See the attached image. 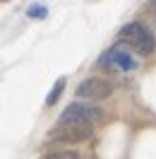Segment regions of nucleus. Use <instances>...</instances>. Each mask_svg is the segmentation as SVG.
Here are the masks:
<instances>
[{"label": "nucleus", "mask_w": 156, "mask_h": 159, "mask_svg": "<svg viewBox=\"0 0 156 159\" xmlns=\"http://www.w3.org/2000/svg\"><path fill=\"white\" fill-rule=\"evenodd\" d=\"M103 118V111L98 106H91V104H70L67 109L60 113L58 125H94L96 120Z\"/></svg>", "instance_id": "1"}, {"label": "nucleus", "mask_w": 156, "mask_h": 159, "mask_svg": "<svg viewBox=\"0 0 156 159\" xmlns=\"http://www.w3.org/2000/svg\"><path fill=\"white\" fill-rule=\"evenodd\" d=\"M120 39L127 41L130 46H135L142 56H149V53L154 51V46H156L154 34L146 29L144 24H139V22H130V24H125V27L120 29Z\"/></svg>", "instance_id": "2"}, {"label": "nucleus", "mask_w": 156, "mask_h": 159, "mask_svg": "<svg viewBox=\"0 0 156 159\" xmlns=\"http://www.w3.org/2000/svg\"><path fill=\"white\" fill-rule=\"evenodd\" d=\"M110 92H113V84H110V82H106V80H101V77H89V80H84V82H79L77 97L79 99L98 101V99L110 97Z\"/></svg>", "instance_id": "3"}, {"label": "nucleus", "mask_w": 156, "mask_h": 159, "mask_svg": "<svg viewBox=\"0 0 156 159\" xmlns=\"http://www.w3.org/2000/svg\"><path fill=\"white\" fill-rule=\"evenodd\" d=\"M91 138V125H58L50 130V140L60 142H84Z\"/></svg>", "instance_id": "4"}, {"label": "nucleus", "mask_w": 156, "mask_h": 159, "mask_svg": "<svg viewBox=\"0 0 156 159\" xmlns=\"http://www.w3.org/2000/svg\"><path fill=\"white\" fill-rule=\"evenodd\" d=\"M98 63H101V65H106V68H118V70H123V72L137 68L135 58H132L125 48H110L106 56H101Z\"/></svg>", "instance_id": "5"}, {"label": "nucleus", "mask_w": 156, "mask_h": 159, "mask_svg": "<svg viewBox=\"0 0 156 159\" xmlns=\"http://www.w3.org/2000/svg\"><path fill=\"white\" fill-rule=\"evenodd\" d=\"M63 89H65V77H60L58 82H55V87H53V89H50V94L46 97V104H48V106H53V104H55V101L60 99Z\"/></svg>", "instance_id": "6"}, {"label": "nucleus", "mask_w": 156, "mask_h": 159, "mask_svg": "<svg viewBox=\"0 0 156 159\" xmlns=\"http://www.w3.org/2000/svg\"><path fill=\"white\" fill-rule=\"evenodd\" d=\"M43 159H79V154L72 152V149H63V152H50V154H46Z\"/></svg>", "instance_id": "7"}, {"label": "nucleus", "mask_w": 156, "mask_h": 159, "mask_svg": "<svg viewBox=\"0 0 156 159\" xmlns=\"http://www.w3.org/2000/svg\"><path fill=\"white\" fill-rule=\"evenodd\" d=\"M27 15H29L31 20H43V17L48 15V10H46V7H41V5H36V7H29Z\"/></svg>", "instance_id": "8"}, {"label": "nucleus", "mask_w": 156, "mask_h": 159, "mask_svg": "<svg viewBox=\"0 0 156 159\" xmlns=\"http://www.w3.org/2000/svg\"><path fill=\"white\" fill-rule=\"evenodd\" d=\"M154 10H156V0H154Z\"/></svg>", "instance_id": "9"}, {"label": "nucleus", "mask_w": 156, "mask_h": 159, "mask_svg": "<svg viewBox=\"0 0 156 159\" xmlns=\"http://www.w3.org/2000/svg\"><path fill=\"white\" fill-rule=\"evenodd\" d=\"M2 2H7V0H2Z\"/></svg>", "instance_id": "10"}]
</instances>
